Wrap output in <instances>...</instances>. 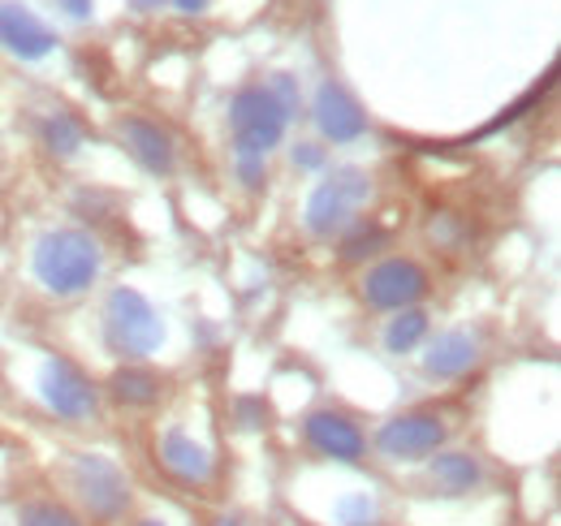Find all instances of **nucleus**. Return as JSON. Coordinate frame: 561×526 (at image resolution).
<instances>
[{"label":"nucleus","instance_id":"nucleus-24","mask_svg":"<svg viewBox=\"0 0 561 526\" xmlns=\"http://www.w3.org/2000/svg\"><path fill=\"white\" fill-rule=\"evenodd\" d=\"M61 9H66L70 18H87V13H91V0H61Z\"/></svg>","mask_w":561,"mask_h":526},{"label":"nucleus","instance_id":"nucleus-22","mask_svg":"<svg viewBox=\"0 0 561 526\" xmlns=\"http://www.w3.org/2000/svg\"><path fill=\"white\" fill-rule=\"evenodd\" d=\"M238 173H242V182H247L251 191H260V186L268 182V169H264V160H242V156H238Z\"/></svg>","mask_w":561,"mask_h":526},{"label":"nucleus","instance_id":"nucleus-5","mask_svg":"<svg viewBox=\"0 0 561 526\" xmlns=\"http://www.w3.org/2000/svg\"><path fill=\"white\" fill-rule=\"evenodd\" d=\"M371 195V178L363 169H337L329 173L311 198H307V229L320 233V238H333V233H346L354 220H358V207Z\"/></svg>","mask_w":561,"mask_h":526},{"label":"nucleus","instance_id":"nucleus-6","mask_svg":"<svg viewBox=\"0 0 561 526\" xmlns=\"http://www.w3.org/2000/svg\"><path fill=\"white\" fill-rule=\"evenodd\" d=\"M449 441V423L436 410H407L393 414L389 423H380L376 432V449L389 461H427L440 454Z\"/></svg>","mask_w":561,"mask_h":526},{"label":"nucleus","instance_id":"nucleus-26","mask_svg":"<svg viewBox=\"0 0 561 526\" xmlns=\"http://www.w3.org/2000/svg\"><path fill=\"white\" fill-rule=\"evenodd\" d=\"M164 0H130V9H139V13H151V9H160Z\"/></svg>","mask_w":561,"mask_h":526},{"label":"nucleus","instance_id":"nucleus-19","mask_svg":"<svg viewBox=\"0 0 561 526\" xmlns=\"http://www.w3.org/2000/svg\"><path fill=\"white\" fill-rule=\"evenodd\" d=\"M39 134H44V147H48L53 156H73V151L82 147V126L73 122L70 113H53V117L39 126Z\"/></svg>","mask_w":561,"mask_h":526},{"label":"nucleus","instance_id":"nucleus-21","mask_svg":"<svg viewBox=\"0 0 561 526\" xmlns=\"http://www.w3.org/2000/svg\"><path fill=\"white\" fill-rule=\"evenodd\" d=\"M342 526H367L376 518V510H371V501L367 496H354V501H342Z\"/></svg>","mask_w":561,"mask_h":526},{"label":"nucleus","instance_id":"nucleus-4","mask_svg":"<svg viewBox=\"0 0 561 526\" xmlns=\"http://www.w3.org/2000/svg\"><path fill=\"white\" fill-rule=\"evenodd\" d=\"M73 496L82 501L87 518H95L100 526L117 523L130 510V483L122 474V466L104 454H78L73 458Z\"/></svg>","mask_w":561,"mask_h":526},{"label":"nucleus","instance_id":"nucleus-8","mask_svg":"<svg viewBox=\"0 0 561 526\" xmlns=\"http://www.w3.org/2000/svg\"><path fill=\"white\" fill-rule=\"evenodd\" d=\"M302 436H307V445H311L320 458H329V461L358 466L363 454H367V436L358 432V423H354L351 414H342V410H316V414H307Z\"/></svg>","mask_w":561,"mask_h":526},{"label":"nucleus","instance_id":"nucleus-20","mask_svg":"<svg viewBox=\"0 0 561 526\" xmlns=\"http://www.w3.org/2000/svg\"><path fill=\"white\" fill-rule=\"evenodd\" d=\"M18 526H87L70 505L61 501H26L18 510Z\"/></svg>","mask_w":561,"mask_h":526},{"label":"nucleus","instance_id":"nucleus-23","mask_svg":"<svg viewBox=\"0 0 561 526\" xmlns=\"http://www.w3.org/2000/svg\"><path fill=\"white\" fill-rule=\"evenodd\" d=\"M294 164H298V169H320V164H324V151H320L316 142H298Z\"/></svg>","mask_w":561,"mask_h":526},{"label":"nucleus","instance_id":"nucleus-14","mask_svg":"<svg viewBox=\"0 0 561 526\" xmlns=\"http://www.w3.org/2000/svg\"><path fill=\"white\" fill-rule=\"evenodd\" d=\"M476 358H480V350H476V341L467 332H440L436 341H427L423 367L436 380H458V376H467L476 367Z\"/></svg>","mask_w":561,"mask_h":526},{"label":"nucleus","instance_id":"nucleus-15","mask_svg":"<svg viewBox=\"0 0 561 526\" xmlns=\"http://www.w3.org/2000/svg\"><path fill=\"white\" fill-rule=\"evenodd\" d=\"M427 479L440 496H471L484 488V466L471 454H432Z\"/></svg>","mask_w":561,"mask_h":526},{"label":"nucleus","instance_id":"nucleus-3","mask_svg":"<svg viewBox=\"0 0 561 526\" xmlns=\"http://www.w3.org/2000/svg\"><path fill=\"white\" fill-rule=\"evenodd\" d=\"M104 336H108L113 354L139 363V358L160 350L164 324H160L156 307L142 298L139 289H113L108 302H104Z\"/></svg>","mask_w":561,"mask_h":526},{"label":"nucleus","instance_id":"nucleus-7","mask_svg":"<svg viewBox=\"0 0 561 526\" xmlns=\"http://www.w3.org/2000/svg\"><path fill=\"white\" fill-rule=\"evenodd\" d=\"M432 289V276L427 267L415 260H380L376 267H367L363 276V302L376 307V311H407L427 298Z\"/></svg>","mask_w":561,"mask_h":526},{"label":"nucleus","instance_id":"nucleus-27","mask_svg":"<svg viewBox=\"0 0 561 526\" xmlns=\"http://www.w3.org/2000/svg\"><path fill=\"white\" fill-rule=\"evenodd\" d=\"M208 526H242L238 518H216V523H208Z\"/></svg>","mask_w":561,"mask_h":526},{"label":"nucleus","instance_id":"nucleus-13","mask_svg":"<svg viewBox=\"0 0 561 526\" xmlns=\"http://www.w3.org/2000/svg\"><path fill=\"white\" fill-rule=\"evenodd\" d=\"M0 44L22 61H39L57 48V35L26 4H4L0 9Z\"/></svg>","mask_w":561,"mask_h":526},{"label":"nucleus","instance_id":"nucleus-17","mask_svg":"<svg viewBox=\"0 0 561 526\" xmlns=\"http://www.w3.org/2000/svg\"><path fill=\"white\" fill-rule=\"evenodd\" d=\"M423 336H427V316H423L420 307L393 311V320H389V329H385V350H389V354H411Z\"/></svg>","mask_w":561,"mask_h":526},{"label":"nucleus","instance_id":"nucleus-28","mask_svg":"<svg viewBox=\"0 0 561 526\" xmlns=\"http://www.w3.org/2000/svg\"><path fill=\"white\" fill-rule=\"evenodd\" d=\"M135 526H164V523H156V518H142V523H135Z\"/></svg>","mask_w":561,"mask_h":526},{"label":"nucleus","instance_id":"nucleus-25","mask_svg":"<svg viewBox=\"0 0 561 526\" xmlns=\"http://www.w3.org/2000/svg\"><path fill=\"white\" fill-rule=\"evenodd\" d=\"M173 4H178L182 13H204V9H208V0H173Z\"/></svg>","mask_w":561,"mask_h":526},{"label":"nucleus","instance_id":"nucleus-12","mask_svg":"<svg viewBox=\"0 0 561 526\" xmlns=\"http://www.w3.org/2000/svg\"><path fill=\"white\" fill-rule=\"evenodd\" d=\"M117 134H122L126 151L139 160L151 178H169V173L178 169V147H173V138L160 130L156 122L122 117V122H117Z\"/></svg>","mask_w":561,"mask_h":526},{"label":"nucleus","instance_id":"nucleus-9","mask_svg":"<svg viewBox=\"0 0 561 526\" xmlns=\"http://www.w3.org/2000/svg\"><path fill=\"white\" fill-rule=\"evenodd\" d=\"M39 389H44V401H48L61 419H70V423H82V419H91V414L100 410L95 385H91L73 363H66V358H53V363L44 367Z\"/></svg>","mask_w":561,"mask_h":526},{"label":"nucleus","instance_id":"nucleus-2","mask_svg":"<svg viewBox=\"0 0 561 526\" xmlns=\"http://www.w3.org/2000/svg\"><path fill=\"white\" fill-rule=\"evenodd\" d=\"M100 267H104V251L82 229H53L35 247V276H39V285L61 294V298L91 289Z\"/></svg>","mask_w":561,"mask_h":526},{"label":"nucleus","instance_id":"nucleus-10","mask_svg":"<svg viewBox=\"0 0 561 526\" xmlns=\"http://www.w3.org/2000/svg\"><path fill=\"white\" fill-rule=\"evenodd\" d=\"M311 117H316V126H320V134L329 142H358L367 134V113L358 108V100H354L342 82H324L316 91Z\"/></svg>","mask_w":561,"mask_h":526},{"label":"nucleus","instance_id":"nucleus-1","mask_svg":"<svg viewBox=\"0 0 561 526\" xmlns=\"http://www.w3.org/2000/svg\"><path fill=\"white\" fill-rule=\"evenodd\" d=\"M298 108V87L289 73H277L273 82H255L242 87L229 100V134H233V151L242 160H268V151L280 147L285 126Z\"/></svg>","mask_w":561,"mask_h":526},{"label":"nucleus","instance_id":"nucleus-11","mask_svg":"<svg viewBox=\"0 0 561 526\" xmlns=\"http://www.w3.org/2000/svg\"><path fill=\"white\" fill-rule=\"evenodd\" d=\"M156 458H160V466H164L173 479H182V483H191V488H204V483H211V474H216V461H211L208 445H199L195 436H186V432H178V427L156 441Z\"/></svg>","mask_w":561,"mask_h":526},{"label":"nucleus","instance_id":"nucleus-16","mask_svg":"<svg viewBox=\"0 0 561 526\" xmlns=\"http://www.w3.org/2000/svg\"><path fill=\"white\" fill-rule=\"evenodd\" d=\"M108 393L117 397L122 405L147 410V405H156V401H160V393H164V380H160L151 367H122V371L108 380Z\"/></svg>","mask_w":561,"mask_h":526},{"label":"nucleus","instance_id":"nucleus-18","mask_svg":"<svg viewBox=\"0 0 561 526\" xmlns=\"http://www.w3.org/2000/svg\"><path fill=\"white\" fill-rule=\"evenodd\" d=\"M385 242H389V229L385 225H363V220H354L351 233H346V242H342V260L354 263V260H367V255H376V251H385Z\"/></svg>","mask_w":561,"mask_h":526}]
</instances>
